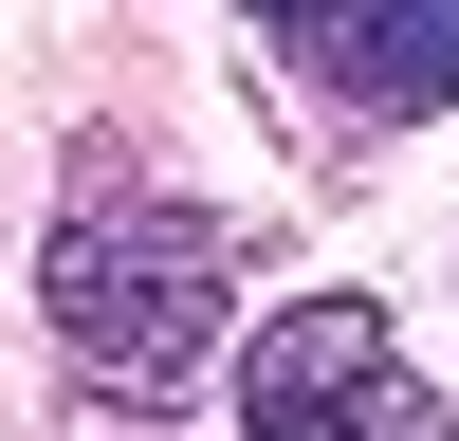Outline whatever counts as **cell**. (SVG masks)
<instances>
[{
    "label": "cell",
    "instance_id": "cell-1",
    "mask_svg": "<svg viewBox=\"0 0 459 441\" xmlns=\"http://www.w3.org/2000/svg\"><path fill=\"white\" fill-rule=\"evenodd\" d=\"M37 313L110 404H184L239 368V220L166 184L129 129H92L56 184V239H37Z\"/></svg>",
    "mask_w": 459,
    "mask_h": 441
},
{
    "label": "cell",
    "instance_id": "cell-2",
    "mask_svg": "<svg viewBox=\"0 0 459 441\" xmlns=\"http://www.w3.org/2000/svg\"><path fill=\"white\" fill-rule=\"evenodd\" d=\"M221 404H239V441H459V404L404 368V313H368V294L257 313L239 368H221Z\"/></svg>",
    "mask_w": 459,
    "mask_h": 441
},
{
    "label": "cell",
    "instance_id": "cell-3",
    "mask_svg": "<svg viewBox=\"0 0 459 441\" xmlns=\"http://www.w3.org/2000/svg\"><path fill=\"white\" fill-rule=\"evenodd\" d=\"M239 19L276 37L331 110H386V129L459 110V0H239Z\"/></svg>",
    "mask_w": 459,
    "mask_h": 441
}]
</instances>
